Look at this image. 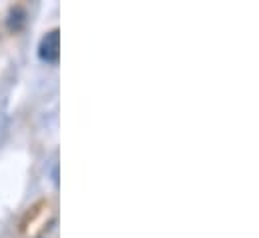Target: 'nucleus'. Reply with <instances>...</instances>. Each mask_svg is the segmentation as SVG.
Returning <instances> with one entry per match:
<instances>
[{"label":"nucleus","mask_w":259,"mask_h":238,"mask_svg":"<svg viewBox=\"0 0 259 238\" xmlns=\"http://www.w3.org/2000/svg\"><path fill=\"white\" fill-rule=\"evenodd\" d=\"M59 54H61V32L55 28L42 36V40L38 44V58L42 62L55 64L59 60Z\"/></svg>","instance_id":"1"}]
</instances>
